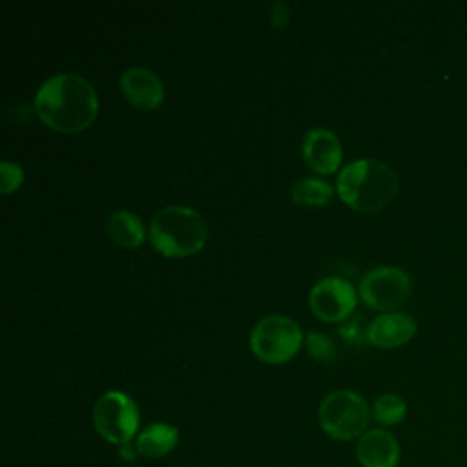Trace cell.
Returning <instances> with one entry per match:
<instances>
[{"label": "cell", "mask_w": 467, "mask_h": 467, "mask_svg": "<svg viewBox=\"0 0 467 467\" xmlns=\"http://www.w3.org/2000/svg\"><path fill=\"white\" fill-rule=\"evenodd\" d=\"M35 109L40 120L49 128L77 133L95 120L99 102L93 86L84 77L58 73L38 88Z\"/></svg>", "instance_id": "obj_1"}, {"label": "cell", "mask_w": 467, "mask_h": 467, "mask_svg": "<svg viewBox=\"0 0 467 467\" xmlns=\"http://www.w3.org/2000/svg\"><path fill=\"white\" fill-rule=\"evenodd\" d=\"M336 190L341 201L359 212L387 206L398 193V177L376 159H356L337 175Z\"/></svg>", "instance_id": "obj_2"}, {"label": "cell", "mask_w": 467, "mask_h": 467, "mask_svg": "<svg viewBox=\"0 0 467 467\" xmlns=\"http://www.w3.org/2000/svg\"><path fill=\"white\" fill-rule=\"evenodd\" d=\"M150 239L166 257H184L199 252L208 239L204 219L190 206L170 204L155 212L150 223Z\"/></svg>", "instance_id": "obj_3"}, {"label": "cell", "mask_w": 467, "mask_h": 467, "mask_svg": "<svg viewBox=\"0 0 467 467\" xmlns=\"http://www.w3.org/2000/svg\"><path fill=\"white\" fill-rule=\"evenodd\" d=\"M317 420L321 429L334 440H359L368 431L370 407L365 398L354 390H334L323 398Z\"/></svg>", "instance_id": "obj_4"}, {"label": "cell", "mask_w": 467, "mask_h": 467, "mask_svg": "<svg viewBox=\"0 0 467 467\" xmlns=\"http://www.w3.org/2000/svg\"><path fill=\"white\" fill-rule=\"evenodd\" d=\"M139 421L137 403L122 390H108L95 401V431L113 445L130 443L139 431Z\"/></svg>", "instance_id": "obj_5"}, {"label": "cell", "mask_w": 467, "mask_h": 467, "mask_svg": "<svg viewBox=\"0 0 467 467\" xmlns=\"http://www.w3.org/2000/svg\"><path fill=\"white\" fill-rule=\"evenodd\" d=\"M301 328L286 316L272 314L255 323L250 334L252 352L265 363H285L299 350Z\"/></svg>", "instance_id": "obj_6"}, {"label": "cell", "mask_w": 467, "mask_h": 467, "mask_svg": "<svg viewBox=\"0 0 467 467\" xmlns=\"http://www.w3.org/2000/svg\"><path fill=\"white\" fill-rule=\"evenodd\" d=\"M358 292L367 306L392 312L409 299L410 279L401 268L376 266L361 277Z\"/></svg>", "instance_id": "obj_7"}, {"label": "cell", "mask_w": 467, "mask_h": 467, "mask_svg": "<svg viewBox=\"0 0 467 467\" xmlns=\"http://www.w3.org/2000/svg\"><path fill=\"white\" fill-rule=\"evenodd\" d=\"M312 312L323 321L347 319L356 306V290L350 281L328 275L314 285L308 296Z\"/></svg>", "instance_id": "obj_8"}, {"label": "cell", "mask_w": 467, "mask_h": 467, "mask_svg": "<svg viewBox=\"0 0 467 467\" xmlns=\"http://www.w3.org/2000/svg\"><path fill=\"white\" fill-rule=\"evenodd\" d=\"M305 164L317 173H332L341 162V142L327 128H312L301 144Z\"/></svg>", "instance_id": "obj_9"}, {"label": "cell", "mask_w": 467, "mask_h": 467, "mask_svg": "<svg viewBox=\"0 0 467 467\" xmlns=\"http://www.w3.org/2000/svg\"><path fill=\"white\" fill-rule=\"evenodd\" d=\"M418 330L416 319L400 310L383 312L367 327V341L379 348H396L414 337Z\"/></svg>", "instance_id": "obj_10"}, {"label": "cell", "mask_w": 467, "mask_h": 467, "mask_svg": "<svg viewBox=\"0 0 467 467\" xmlns=\"http://www.w3.org/2000/svg\"><path fill=\"white\" fill-rule=\"evenodd\" d=\"M361 467H398L401 449L396 436L385 429H368L356 445Z\"/></svg>", "instance_id": "obj_11"}, {"label": "cell", "mask_w": 467, "mask_h": 467, "mask_svg": "<svg viewBox=\"0 0 467 467\" xmlns=\"http://www.w3.org/2000/svg\"><path fill=\"white\" fill-rule=\"evenodd\" d=\"M120 88L126 99L140 109H153L161 106L164 99V86L161 78L148 67H128L120 77Z\"/></svg>", "instance_id": "obj_12"}, {"label": "cell", "mask_w": 467, "mask_h": 467, "mask_svg": "<svg viewBox=\"0 0 467 467\" xmlns=\"http://www.w3.org/2000/svg\"><path fill=\"white\" fill-rule=\"evenodd\" d=\"M177 441H179L177 427L164 421H153L137 434L135 447L140 458L159 460L170 454L175 449Z\"/></svg>", "instance_id": "obj_13"}, {"label": "cell", "mask_w": 467, "mask_h": 467, "mask_svg": "<svg viewBox=\"0 0 467 467\" xmlns=\"http://www.w3.org/2000/svg\"><path fill=\"white\" fill-rule=\"evenodd\" d=\"M106 230L109 237L122 248H137L144 241V224L140 217L128 210H117L109 213Z\"/></svg>", "instance_id": "obj_14"}, {"label": "cell", "mask_w": 467, "mask_h": 467, "mask_svg": "<svg viewBox=\"0 0 467 467\" xmlns=\"http://www.w3.org/2000/svg\"><path fill=\"white\" fill-rule=\"evenodd\" d=\"M405 416H407V401L400 394H392V392L381 394L370 405V418L383 427L398 425L405 420Z\"/></svg>", "instance_id": "obj_15"}, {"label": "cell", "mask_w": 467, "mask_h": 467, "mask_svg": "<svg viewBox=\"0 0 467 467\" xmlns=\"http://www.w3.org/2000/svg\"><path fill=\"white\" fill-rule=\"evenodd\" d=\"M334 195V188L321 179H301L292 186V199L305 206H323Z\"/></svg>", "instance_id": "obj_16"}, {"label": "cell", "mask_w": 467, "mask_h": 467, "mask_svg": "<svg viewBox=\"0 0 467 467\" xmlns=\"http://www.w3.org/2000/svg\"><path fill=\"white\" fill-rule=\"evenodd\" d=\"M306 348H308L312 358H316L317 361H325V363L330 361L336 354L332 339L325 334H319V332H310L306 336Z\"/></svg>", "instance_id": "obj_17"}, {"label": "cell", "mask_w": 467, "mask_h": 467, "mask_svg": "<svg viewBox=\"0 0 467 467\" xmlns=\"http://www.w3.org/2000/svg\"><path fill=\"white\" fill-rule=\"evenodd\" d=\"M0 179H2V193H11L20 186V182L24 179V171L16 162L2 161Z\"/></svg>", "instance_id": "obj_18"}, {"label": "cell", "mask_w": 467, "mask_h": 467, "mask_svg": "<svg viewBox=\"0 0 467 467\" xmlns=\"http://www.w3.org/2000/svg\"><path fill=\"white\" fill-rule=\"evenodd\" d=\"M359 321H361V319L356 317V319H348V321L341 323V325H339L341 336H343L345 339L352 341V343H359V341L367 339V330L361 328V323H359Z\"/></svg>", "instance_id": "obj_19"}, {"label": "cell", "mask_w": 467, "mask_h": 467, "mask_svg": "<svg viewBox=\"0 0 467 467\" xmlns=\"http://www.w3.org/2000/svg\"><path fill=\"white\" fill-rule=\"evenodd\" d=\"M119 456L124 460V462H135L139 458V452H137V447L135 443H124L119 447Z\"/></svg>", "instance_id": "obj_20"}]
</instances>
